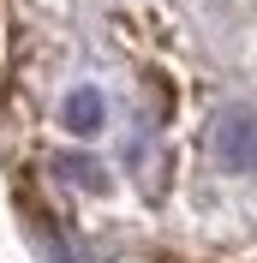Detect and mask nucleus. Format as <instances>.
<instances>
[{
	"mask_svg": "<svg viewBox=\"0 0 257 263\" xmlns=\"http://www.w3.org/2000/svg\"><path fill=\"white\" fill-rule=\"evenodd\" d=\"M209 149L227 174H257V108H227L209 132Z\"/></svg>",
	"mask_w": 257,
	"mask_h": 263,
	"instance_id": "1",
	"label": "nucleus"
},
{
	"mask_svg": "<svg viewBox=\"0 0 257 263\" xmlns=\"http://www.w3.org/2000/svg\"><path fill=\"white\" fill-rule=\"evenodd\" d=\"M60 120H66V132H78V138H96V132H102V120H108V102H102V90L78 84V90L66 96Z\"/></svg>",
	"mask_w": 257,
	"mask_h": 263,
	"instance_id": "2",
	"label": "nucleus"
},
{
	"mask_svg": "<svg viewBox=\"0 0 257 263\" xmlns=\"http://www.w3.org/2000/svg\"><path fill=\"white\" fill-rule=\"evenodd\" d=\"M60 174H66V180H78V185H90V192H108V174H102L90 156H60Z\"/></svg>",
	"mask_w": 257,
	"mask_h": 263,
	"instance_id": "3",
	"label": "nucleus"
}]
</instances>
